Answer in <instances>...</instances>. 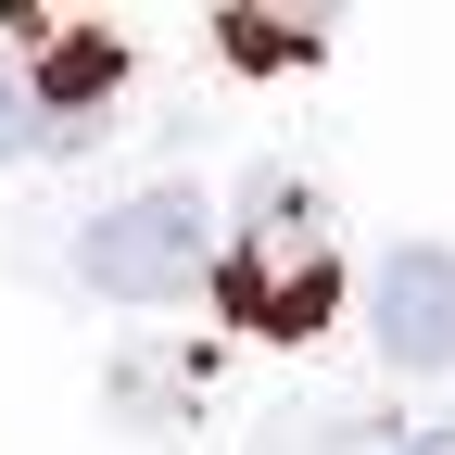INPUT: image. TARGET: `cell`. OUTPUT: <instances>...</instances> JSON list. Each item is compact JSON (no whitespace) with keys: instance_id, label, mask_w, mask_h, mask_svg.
<instances>
[{"instance_id":"5","label":"cell","mask_w":455,"mask_h":455,"mask_svg":"<svg viewBox=\"0 0 455 455\" xmlns=\"http://www.w3.org/2000/svg\"><path fill=\"white\" fill-rule=\"evenodd\" d=\"M228 51H241V64H304V26H253V13H228Z\"/></svg>"},{"instance_id":"6","label":"cell","mask_w":455,"mask_h":455,"mask_svg":"<svg viewBox=\"0 0 455 455\" xmlns=\"http://www.w3.org/2000/svg\"><path fill=\"white\" fill-rule=\"evenodd\" d=\"M379 455H455V430H405V443H379Z\"/></svg>"},{"instance_id":"2","label":"cell","mask_w":455,"mask_h":455,"mask_svg":"<svg viewBox=\"0 0 455 455\" xmlns=\"http://www.w3.org/2000/svg\"><path fill=\"white\" fill-rule=\"evenodd\" d=\"M203 203L190 190H140V203H101L89 228H76V278L101 304H178L190 278H203Z\"/></svg>"},{"instance_id":"1","label":"cell","mask_w":455,"mask_h":455,"mask_svg":"<svg viewBox=\"0 0 455 455\" xmlns=\"http://www.w3.org/2000/svg\"><path fill=\"white\" fill-rule=\"evenodd\" d=\"M329 304H341V228H329V203L304 178H253L241 241H228V316L266 329V341H304V329H329Z\"/></svg>"},{"instance_id":"3","label":"cell","mask_w":455,"mask_h":455,"mask_svg":"<svg viewBox=\"0 0 455 455\" xmlns=\"http://www.w3.org/2000/svg\"><path fill=\"white\" fill-rule=\"evenodd\" d=\"M367 329L405 379H443L455 367V253L443 241H392L367 266Z\"/></svg>"},{"instance_id":"4","label":"cell","mask_w":455,"mask_h":455,"mask_svg":"<svg viewBox=\"0 0 455 455\" xmlns=\"http://www.w3.org/2000/svg\"><path fill=\"white\" fill-rule=\"evenodd\" d=\"M26 152H51V127H38V89H26V64L0 51V164H26Z\"/></svg>"}]
</instances>
